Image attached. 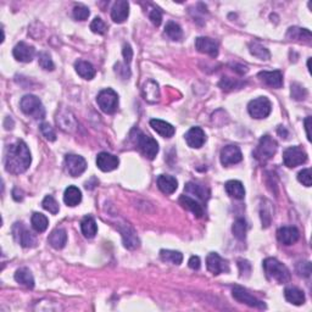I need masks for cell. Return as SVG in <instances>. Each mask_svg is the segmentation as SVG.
Returning a JSON list of instances; mask_svg holds the SVG:
<instances>
[{
  "label": "cell",
  "mask_w": 312,
  "mask_h": 312,
  "mask_svg": "<svg viewBox=\"0 0 312 312\" xmlns=\"http://www.w3.org/2000/svg\"><path fill=\"white\" fill-rule=\"evenodd\" d=\"M311 121L312 118L311 116L306 117L305 121H304V125H305V130H306V136H308L309 142H311V132H310V127H311Z\"/></svg>",
  "instance_id": "obj_55"
},
{
  "label": "cell",
  "mask_w": 312,
  "mask_h": 312,
  "mask_svg": "<svg viewBox=\"0 0 312 312\" xmlns=\"http://www.w3.org/2000/svg\"><path fill=\"white\" fill-rule=\"evenodd\" d=\"M96 103L105 114H114L118 107V95L111 88L103 89L96 96Z\"/></svg>",
  "instance_id": "obj_6"
},
{
  "label": "cell",
  "mask_w": 312,
  "mask_h": 312,
  "mask_svg": "<svg viewBox=\"0 0 312 312\" xmlns=\"http://www.w3.org/2000/svg\"><path fill=\"white\" fill-rule=\"evenodd\" d=\"M160 257L161 260L165 261V262H169L172 265H181L183 261V255L182 252L176 251V250H161L160 251Z\"/></svg>",
  "instance_id": "obj_36"
},
{
  "label": "cell",
  "mask_w": 312,
  "mask_h": 312,
  "mask_svg": "<svg viewBox=\"0 0 312 312\" xmlns=\"http://www.w3.org/2000/svg\"><path fill=\"white\" fill-rule=\"evenodd\" d=\"M246 222L244 219H238L235 220L233 223L232 232L236 239L239 240H244L246 236Z\"/></svg>",
  "instance_id": "obj_40"
},
{
  "label": "cell",
  "mask_w": 312,
  "mask_h": 312,
  "mask_svg": "<svg viewBox=\"0 0 312 312\" xmlns=\"http://www.w3.org/2000/svg\"><path fill=\"white\" fill-rule=\"evenodd\" d=\"M206 266H208V270L210 272L215 274V276L230 271L227 261L223 260L216 252H211V254L208 255V257H206Z\"/></svg>",
  "instance_id": "obj_14"
},
{
  "label": "cell",
  "mask_w": 312,
  "mask_h": 312,
  "mask_svg": "<svg viewBox=\"0 0 312 312\" xmlns=\"http://www.w3.org/2000/svg\"><path fill=\"white\" fill-rule=\"evenodd\" d=\"M122 55H123V59H125V64L128 66L131 64L132 58H133V50H132V48H131L130 44L123 45Z\"/></svg>",
  "instance_id": "obj_52"
},
{
  "label": "cell",
  "mask_w": 312,
  "mask_h": 312,
  "mask_svg": "<svg viewBox=\"0 0 312 312\" xmlns=\"http://www.w3.org/2000/svg\"><path fill=\"white\" fill-rule=\"evenodd\" d=\"M238 266L240 268L241 276H244V273H245V276H249L250 271H251V266H250V263L246 260H239Z\"/></svg>",
  "instance_id": "obj_53"
},
{
  "label": "cell",
  "mask_w": 312,
  "mask_h": 312,
  "mask_svg": "<svg viewBox=\"0 0 312 312\" xmlns=\"http://www.w3.org/2000/svg\"><path fill=\"white\" fill-rule=\"evenodd\" d=\"M188 265H189V267L192 268V270H199L201 266V261L199 259V256H192L189 259Z\"/></svg>",
  "instance_id": "obj_54"
},
{
  "label": "cell",
  "mask_w": 312,
  "mask_h": 312,
  "mask_svg": "<svg viewBox=\"0 0 312 312\" xmlns=\"http://www.w3.org/2000/svg\"><path fill=\"white\" fill-rule=\"evenodd\" d=\"M184 192L187 194H192V195H196V198L200 199V200L205 201L209 199L210 195V190L206 187L200 184H196V183L189 182L184 188Z\"/></svg>",
  "instance_id": "obj_31"
},
{
  "label": "cell",
  "mask_w": 312,
  "mask_h": 312,
  "mask_svg": "<svg viewBox=\"0 0 312 312\" xmlns=\"http://www.w3.org/2000/svg\"><path fill=\"white\" fill-rule=\"evenodd\" d=\"M20 107L23 114L33 117L34 120H43L45 117V109L38 96L27 94L20 101Z\"/></svg>",
  "instance_id": "obj_3"
},
{
  "label": "cell",
  "mask_w": 312,
  "mask_h": 312,
  "mask_svg": "<svg viewBox=\"0 0 312 312\" xmlns=\"http://www.w3.org/2000/svg\"><path fill=\"white\" fill-rule=\"evenodd\" d=\"M143 96L148 103H156L160 98V88L155 80L149 79L145 82L143 87Z\"/></svg>",
  "instance_id": "obj_26"
},
{
  "label": "cell",
  "mask_w": 312,
  "mask_h": 312,
  "mask_svg": "<svg viewBox=\"0 0 312 312\" xmlns=\"http://www.w3.org/2000/svg\"><path fill=\"white\" fill-rule=\"evenodd\" d=\"M287 38L288 39H295V40H308L310 42L311 40V32L306 28H298V27H292L289 28L287 33Z\"/></svg>",
  "instance_id": "obj_37"
},
{
  "label": "cell",
  "mask_w": 312,
  "mask_h": 312,
  "mask_svg": "<svg viewBox=\"0 0 312 312\" xmlns=\"http://www.w3.org/2000/svg\"><path fill=\"white\" fill-rule=\"evenodd\" d=\"M278 144L271 136H263L260 139L256 149L254 150V157L261 163L267 162L270 158H272L276 155Z\"/></svg>",
  "instance_id": "obj_4"
},
{
  "label": "cell",
  "mask_w": 312,
  "mask_h": 312,
  "mask_svg": "<svg viewBox=\"0 0 312 312\" xmlns=\"http://www.w3.org/2000/svg\"><path fill=\"white\" fill-rule=\"evenodd\" d=\"M80 230H82L83 235L85 238H94L95 234L98 233V226H96L95 220L90 216L84 217L82 222H80Z\"/></svg>",
  "instance_id": "obj_34"
},
{
  "label": "cell",
  "mask_w": 312,
  "mask_h": 312,
  "mask_svg": "<svg viewBox=\"0 0 312 312\" xmlns=\"http://www.w3.org/2000/svg\"><path fill=\"white\" fill-rule=\"evenodd\" d=\"M42 205H43V208H44V210H47V211H49L50 214H53V215H56L59 212V210H60L58 201H56L52 195L45 196Z\"/></svg>",
  "instance_id": "obj_45"
},
{
  "label": "cell",
  "mask_w": 312,
  "mask_h": 312,
  "mask_svg": "<svg viewBox=\"0 0 312 312\" xmlns=\"http://www.w3.org/2000/svg\"><path fill=\"white\" fill-rule=\"evenodd\" d=\"M277 238L283 245H293L299 240V230L295 227H281L277 232Z\"/></svg>",
  "instance_id": "obj_19"
},
{
  "label": "cell",
  "mask_w": 312,
  "mask_h": 312,
  "mask_svg": "<svg viewBox=\"0 0 312 312\" xmlns=\"http://www.w3.org/2000/svg\"><path fill=\"white\" fill-rule=\"evenodd\" d=\"M56 122L60 126L61 130L66 131V132H72L75 128L77 127V122L76 118H75L74 115L70 111H61L60 114H58V117H56Z\"/></svg>",
  "instance_id": "obj_27"
},
{
  "label": "cell",
  "mask_w": 312,
  "mask_h": 312,
  "mask_svg": "<svg viewBox=\"0 0 312 312\" xmlns=\"http://www.w3.org/2000/svg\"><path fill=\"white\" fill-rule=\"evenodd\" d=\"M12 54L13 58L20 63H31L36 56V49L25 42H20L15 45Z\"/></svg>",
  "instance_id": "obj_13"
},
{
  "label": "cell",
  "mask_w": 312,
  "mask_h": 312,
  "mask_svg": "<svg viewBox=\"0 0 312 312\" xmlns=\"http://www.w3.org/2000/svg\"><path fill=\"white\" fill-rule=\"evenodd\" d=\"M247 111L250 116L256 120H262L266 118L272 111V104L266 96H260V98L254 99L247 105Z\"/></svg>",
  "instance_id": "obj_7"
},
{
  "label": "cell",
  "mask_w": 312,
  "mask_h": 312,
  "mask_svg": "<svg viewBox=\"0 0 312 312\" xmlns=\"http://www.w3.org/2000/svg\"><path fill=\"white\" fill-rule=\"evenodd\" d=\"M38 64L43 70H45V71H53V70L55 69V65H54V63L52 60V56L45 52L39 53Z\"/></svg>",
  "instance_id": "obj_42"
},
{
  "label": "cell",
  "mask_w": 312,
  "mask_h": 312,
  "mask_svg": "<svg viewBox=\"0 0 312 312\" xmlns=\"http://www.w3.org/2000/svg\"><path fill=\"white\" fill-rule=\"evenodd\" d=\"M134 141H136L137 147L145 157L149 158V160H154L158 153V144L153 137L147 136V134L142 133L141 131H137Z\"/></svg>",
  "instance_id": "obj_5"
},
{
  "label": "cell",
  "mask_w": 312,
  "mask_h": 312,
  "mask_svg": "<svg viewBox=\"0 0 312 312\" xmlns=\"http://www.w3.org/2000/svg\"><path fill=\"white\" fill-rule=\"evenodd\" d=\"M118 230H120L121 235H122L123 245H125V247H127V249L130 250H134L139 246L138 236H137L136 232H134V230L130 225H123L122 227H120Z\"/></svg>",
  "instance_id": "obj_20"
},
{
  "label": "cell",
  "mask_w": 312,
  "mask_h": 312,
  "mask_svg": "<svg viewBox=\"0 0 312 312\" xmlns=\"http://www.w3.org/2000/svg\"><path fill=\"white\" fill-rule=\"evenodd\" d=\"M31 223H32L33 230L38 233L45 232L48 226H49V221H48V219L44 216V215L40 214V212H34V214L32 215Z\"/></svg>",
  "instance_id": "obj_35"
},
{
  "label": "cell",
  "mask_w": 312,
  "mask_h": 312,
  "mask_svg": "<svg viewBox=\"0 0 312 312\" xmlns=\"http://www.w3.org/2000/svg\"><path fill=\"white\" fill-rule=\"evenodd\" d=\"M220 158L223 166H231L240 162L243 160V154L236 145H226L221 150Z\"/></svg>",
  "instance_id": "obj_12"
},
{
  "label": "cell",
  "mask_w": 312,
  "mask_h": 312,
  "mask_svg": "<svg viewBox=\"0 0 312 312\" xmlns=\"http://www.w3.org/2000/svg\"><path fill=\"white\" fill-rule=\"evenodd\" d=\"M149 17H150V20H152L153 25L156 26V27L160 26L161 22H162V13H161V11L157 9V7H154V9H152Z\"/></svg>",
  "instance_id": "obj_51"
},
{
  "label": "cell",
  "mask_w": 312,
  "mask_h": 312,
  "mask_svg": "<svg viewBox=\"0 0 312 312\" xmlns=\"http://www.w3.org/2000/svg\"><path fill=\"white\" fill-rule=\"evenodd\" d=\"M244 84H245V83L241 82V80L234 79V78H231V77H223L221 79V82H220V87L226 91L239 89V88L243 87Z\"/></svg>",
  "instance_id": "obj_41"
},
{
  "label": "cell",
  "mask_w": 312,
  "mask_h": 312,
  "mask_svg": "<svg viewBox=\"0 0 312 312\" xmlns=\"http://www.w3.org/2000/svg\"><path fill=\"white\" fill-rule=\"evenodd\" d=\"M284 298H286L288 303L293 304V305L300 306L305 303V294L303 290L298 289V288H287L284 290Z\"/></svg>",
  "instance_id": "obj_32"
},
{
  "label": "cell",
  "mask_w": 312,
  "mask_h": 312,
  "mask_svg": "<svg viewBox=\"0 0 312 312\" xmlns=\"http://www.w3.org/2000/svg\"><path fill=\"white\" fill-rule=\"evenodd\" d=\"M306 96H308V90L304 85H301L300 83H293L292 84V98L295 100L301 101L305 100Z\"/></svg>",
  "instance_id": "obj_43"
},
{
  "label": "cell",
  "mask_w": 312,
  "mask_h": 312,
  "mask_svg": "<svg viewBox=\"0 0 312 312\" xmlns=\"http://www.w3.org/2000/svg\"><path fill=\"white\" fill-rule=\"evenodd\" d=\"M75 69H76V72L78 74V76H80L83 79L90 80L95 77L96 75V70L95 67L91 65L90 63L84 60H78L75 64Z\"/></svg>",
  "instance_id": "obj_28"
},
{
  "label": "cell",
  "mask_w": 312,
  "mask_h": 312,
  "mask_svg": "<svg viewBox=\"0 0 312 312\" xmlns=\"http://www.w3.org/2000/svg\"><path fill=\"white\" fill-rule=\"evenodd\" d=\"M259 77L265 84L276 89L283 85V75L281 71H262L259 74Z\"/></svg>",
  "instance_id": "obj_21"
},
{
  "label": "cell",
  "mask_w": 312,
  "mask_h": 312,
  "mask_svg": "<svg viewBox=\"0 0 312 312\" xmlns=\"http://www.w3.org/2000/svg\"><path fill=\"white\" fill-rule=\"evenodd\" d=\"M40 131H42L43 136H44L49 142L56 141V133L49 123H47V122L42 123V125H40Z\"/></svg>",
  "instance_id": "obj_48"
},
{
  "label": "cell",
  "mask_w": 312,
  "mask_h": 312,
  "mask_svg": "<svg viewBox=\"0 0 312 312\" xmlns=\"http://www.w3.org/2000/svg\"><path fill=\"white\" fill-rule=\"evenodd\" d=\"M150 126H152L153 130H154L156 133H158L161 137H163V138H171V137H173L174 133H176V130H174V127L171 123L162 120H158V118H154V120L150 121Z\"/></svg>",
  "instance_id": "obj_22"
},
{
  "label": "cell",
  "mask_w": 312,
  "mask_h": 312,
  "mask_svg": "<svg viewBox=\"0 0 312 312\" xmlns=\"http://www.w3.org/2000/svg\"><path fill=\"white\" fill-rule=\"evenodd\" d=\"M165 33L169 39L172 40H181L183 32L181 26L178 23L173 22V21H169V22L165 27Z\"/></svg>",
  "instance_id": "obj_39"
},
{
  "label": "cell",
  "mask_w": 312,
  "mask_h": 312,
  "mask_svg": "<svg viewBox=\"0 0 312 312\" xmlns=\"http://www.w3.org/2000/svg\"><path fill=\"white\" fill-rule=\"evenodd\" d=\"M179 203L184 209L189 210L190 212L194 214V216L198 217V219H201L204 216V209L203 205H201L199 201H196L195 199L190 198L189 195H182L179 198Z\"/></svg>",
  "instance_id": "obj_24"
},
{
  "label": "cell",
  "mask_w": 312,
  "mask_h": 312,
  "mask_svg": "<svg viewBox=\"0 0 312 312\" xmlns=\"http://www.w3.org/2000/svg\"><path fill=\"white\" fill-rule=\"evenodd\" d=\"M90 11L87 6L84 5H76L74 7V17L78 21H85L89 17Z\"/></svg>",
  "instance_id": "obj_46"
},
{
  "label": "cell",
  "mask_w": 312,
  "mask_h": 312,
  "mask_svg": "<svg viewBox=\"0 0 312 312\" xmlns=\"http://www.w3.org/2000/svg\"><path fill=\"white\" fill-rule=\"evenodd\" d=\"M64 201L67 206H71V208L77 206L82 201V192L75 185H70L64 193Z\"/></svg>",
  "instance_id": "obj_29"
},
{
  "label": "cell",
  "mask_w": 312,
  "mask_h": 312,
  "mask_svg": "<svg viewBox=\"0 0 312 312\" xmlns=\"http://www.w3.org/2000/svg\"><path fill=\"white\" fill-rule=\"evenodd\" d=\"M250 53H251V55H254L255 58L260 59V60H270L271 58V54L270 52H268V49H266L263 45H261L260 43H251L250 44Z\"/></svg>",
  "instance_id": "obj_38"
},
{
  "label": "cell",
  "mask_w": 312,
  "mask_h": 312,
  "mask_svg": "<svg viewBox=\"0 0 312 312\" xmlns=\"http://www.w3.org/2000/svg\"><path fill=\"white\" fill-rule=\"evenodd\" d=\"M130 16V4L126 0H118L111 9V18L114 22L123 23Z\"/></svg>",
  "instance_id": "obj_18"
},
{
  "label": "cell",
  "mask_w": 312,
  "mask_h": 312,
  "mask_svg": "<svg viewBox=\"0 0 312 312\" xmlns=\"http://www.w3.org/2000/svg\"><path fill=\"white\" fill-rule=\"evenodd\" d=\"M308 161V154L301 147H290L284 150L283 162L287 167L294 168Z\"/></svg>",
  "instance_id": "obj_8"
},
{
  "label": "cell",
  "mask_w": 312,
  "mask_h": 312,
  "mask_svg": "<svg viewBox=\"0 0 312 312\" xmlns=\"http://www.w3.org/2000/svg\"><path fill=\"white\" fill-rule=\"evenodd\" d=\"M12 198L15 199L16 201H22L23 200V192L22 190L18 189V188H15V189L12 190Z\"/></svg>",
  "instance_id": "obj_56"
},
{
  "label": "cell",
  "mask_w": 312,
  "mask_h": 312,
  "mask_svg": "<svg viewBox=\"0 0 312 312\" xmlns=\"http://www.w3.org/2000/svg\"><path fill=\"white\" fill-rule=\"evenodd\" d=\"M297 271L300 276L303 277H310L311 276V263L309 261H304V262H299L297 266Z\"/></svg>",
  "instance_id": "obj_50"
},
{
  "label": "cell",
  "mask_w": 312,
  "mask_h": 312,
  "mask_svg": "<svg viewBox=\"0 0 312 312\" xmlns=\"http://www.w3.org/2000/svg\"><path fill=\"white\" fill-rule=\"evenodd\" d=\"M263 270H265L267 277L271 279H274L278 283L286 284L290 281L292 276H290V271L288 270L286 265L278 261L274 257H267L263 261Z\"/></svg>",
  "instance_id": "obj_2"
},
{
  "label": "cell",
  "mask_w": 312,
  "mask_h": 312,
  "mask_svg": "<svg viewBox=\"0 0 312 312\" xmlns=\"http://www.w3.org/2000/svg\"><path fill=\"white\" fill-rule=\"evenodd\" d=\"M157 187L163 194H173L178 188V182L169 174H161L157 178Z\"/></svg>",
  "instance_id": "obj_23"
},
{
  "label": "cell",
  "mask_w": 312,
  "mask_h": 312,
  "mask_svg": "<svg viewBox=\"0 0 312 312\" xmlns=\"http://www.w3.org/2000/svg\"><path fill=\"white\" fill-rule=\"evenodd\" d=\"M185 142L193 149H199L203 147L206 142L205 132L201 130L200 127H192L184 136Z\"/></svg>",
  "instance_id": "obj_17"
},
{
  "label": "cell",
  "mask_w": 312,
  "mask_h": 312,
  "mask_svg": "<svg viewBox=\"0 0 312 312\" xmlns=\"http://www.w3.org/2000/svg\"><path fill=\"white\" fill-rule=\"evenodd\" d=\"M15 281L17 283H20L21 286H25L26 288H34V278H33V274L31 273V271L28 268L22 267L20 270L16 271L15 273Z\"/></svg>",
  "instance_id": "obj_33"
},
{
  "label": "cell",
  "mask_w": 312,
  "mask_h": 312,
  "mask_svg": "<svg viewBox=\"0 0 312 312\" xmlns=\"http://www.w3.org/2000/svg\"><path fill=\"white\" fill-rule=\"evenodd\" d=\"M12 234L15 240L23 247H32L36 245V238L21 222L13 225Z\"/></svg>",
  "instance_id": "obj_11"
},
{
  "label": "cell",
  "mask_w": 312,
  "mask_h": 312,
  "mask_svg": "<svg viewBox=\"0 0 312 312\" xmlns=\"http://www.w3.org/2000/svg\"><path fill=\"white\" fill-rule=\"evenodd\" d=\"M195 48L199 53L208 54L211 58L219 55V43L208 37H198L195 39Z\"/></svg>",
  "instance_id": "obj_15"
},
{
  "label": "cell",
  "mask_w": 312,
  "mask_h": 312,
  "mask_svg": "<svg viewBox=\"0 0 312 312\" xmlns=\"http://www.w3.org/2000/svg\"><path fill=\"white\" fill-rule=\"evenodd\" d=\"M32 162L31 152L23 141L9 145L5 154V169L9 173L21 174L29 168Z\"/></svg>",
  "instance_id": "obj_1"
},
{
  "label": "cell",
  "mask_w": 312,
  "mask_h": 312,
  "mask_svg": "<svg viewBox=\"0 0 312 312\" xmlns=\"http://www.w3.org/2000/svg\"><path fill=\"white\" fill-rule=\"evenodd\" d=\"M232 294H233L234 299L238 300L239 303L245 304V305L250 306V308L260 309V310H265L266 309V305L263 301L259 300L257 298H255L254 295L250 294V293L247 292L246 289H244L243 287H239V286L233 287Z\"/></svg>",
  "instance_id": "obj_9"
},
{
  "label": "cell",
  "mask_w": 312,
  "mask_h": 312,
  "mask_svg": "<svg viewBox=\"0 0 312 312\" xmlns=\"http://www.w3.org/2000/svg\"><path fill=\"white\" fill-rule=\"evenodd\" d=\"M48 243L50 244V246H53L54 249L60 250L66 245L67 243V233L63 228H56L52 233L49 234V238H48Z\"/></svg>",
  "instance_id": "obj_25"
},
{
  "label": "cell",
  "mask_w": 312,
  "mask_h": 312,
  "mask_svg": "<svg viewBox=\"0 0 312 312\" xmlns=\"http://www.w3.org/2000/svg\"><path fill=\"white\" fill-rule=\"evenodd\" d=\"M271 204L268 201H265V205L261 206V221H262V226L267 228L271 225V220H272V211H271Z\"/></svg>",
  "instance_id": "obj_44"
},
{
  "label": "cell",
  "mask_w": 312,
  "mask_h": 312,
  "mask_svg": "<svg viewBox=\"0 0 312 312\" xmlns=\"http://www.w3.org/2000/svg\"><path fill=\"white\" fill-rule=\"evenodd\" d=\"M120 165L117 156L109 154V153H100L96 156V166L103 172H111L116 169Z\"/></svg>",
  "instance_id": "obj_16"
},
{
  "label": "cell",
  "mask_w": 312,
  "mask_h": 312,
  "mask_svg": "<svg viewBox=\"0 0 312 312\" xmlns=\"http://www.w3.org/2000/svg\"><path fill=\"white\" fill-rule=\"evenodd\" d=\"M278 134L282 137V138H284V139L288 138V132L286 130V127H283V126H281V127L278 128Z\"/></svg>",
  "instance_id": "obj_57"
},
{
  "label": "cell",
  "mask_w": 312,
  "mask_h": 312,
  "mask_svg": "<svg viewBox=\"0 0 312 312\" xmlns=\"http://www.w3.org/2000/svg\"><path fill=\"white\" fill-rule=\"evenodd\" d=\"M226 192L227 194L231 196V198L238 199V200H241L245 196V189H244L243 183L240 181H228L225 185Z\"/></svg>",
  "instance_id": "obj_30"
},
{
  "label": "cell",
  "mask_w": 312,
  "mask_h": 312,
  "mask_svg": "<svg viewBox=\"0 0 312 312\" xmlns=\"http://www.w3.org/2000/svg\"><path fill=\"white\" fill-rule=\"evenodd\" d=\"M65 168L72 177H78L87 169V161L79 155L70 154L65 157Z\"/></svg>",
  "instance_id": "obj_10"
},
{
  "label": "cell",
  "mask_w": 312,
  "mask_h": 312,
  "mask_svg": "<svg viewBox=\"0 0 312 312\" xmlns=\"http://www.w3.org/2000/svg\"><path fill=\"white\" fill-rule=\"evenodd\" d=\"M90 29L93 33L96 34H104L106 32V25L104 23V21L100 17H95L90 23Z\"/></svg>",
  "instance_id": "obj_47"
},
{
  "label": "cell",
  "mask_w": 312,
  "mask_h": 312,
  "mask_svg": "<svg viewBox=\"0 0 312 312\" xmlns=\"http://www.w3.org/2000/svg\"><path fill=\"white\" fill-rule=\"evenodd\" d=\"M312 174H311V169L310 168H305L303 171L299 172L298 174V181H299L301 184H304L305 187H311L312 184Z\"/></svg>",
  "instance_id": "obj_49"
}]
</instances>
